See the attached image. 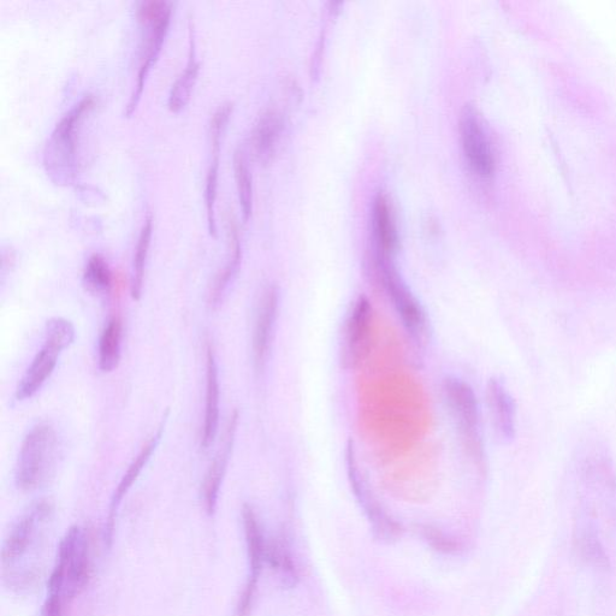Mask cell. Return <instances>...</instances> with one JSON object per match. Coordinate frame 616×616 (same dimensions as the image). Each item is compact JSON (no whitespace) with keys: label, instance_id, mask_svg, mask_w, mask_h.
Returning <instances> with one entry per match:
<instances>
[{"label":"cell","instance_id":"8992f818","mask_svg":"<svg viewBox=\"0 0 616 616\" xmlns=\"http://www.w3.org/2000/svg\"><path fill=\"white\" fill-rule=\"evenodd\" d=\"M377 269L382 277L385 290L393 301L396 312L413 337H420L426 328L422 305L396 270L393 259L376 257Z\"/></svg>","mask_w":616,"mask_h":616},{"label":"cell","instance_id":"4316f807","mask_svg":"<svg viewBox=\"0 0 616 616\" xmlns=\"http://www.w3.org/2000/svg\"><path fill=\"white\" fill-rule=\"evenodd\" d=\"M84 283L93 293H105L112 286V272L108 262L100 254L88 259L84 272Z\"/></svg>","mask_w":616,"mask_h":616},{"label":"cell","instance_id":"2e32d148","mask_svg":"<svg viewBox=\"0 0 616 616\" xmlns=\"http://www.w3.org/2000/svg\"><path fill=\"white\" fill-rule=\"evenodd\" d=\"M372 231L376 256L393 259L399 248V234L388 200L381 193L373 201Z\"/></svg>","mask_w":616,"mask_h":616},{"label":"cell","instance_id":"d6986e66","mask_svg":"<svg viewBox=\"0 0 616 616\" xmlns=\"http://www.w3.org/2000/svg\"><path fill=\"white\" fill-rule=\"evenodd\" d=\"M488 402L497 434L505 441L515 436V405L511 394L499 379L488 383Z\"/></svg>","mask_w":616,"mask_h":616},{"label":"cell","instance_id":"ac0fdd59","mask_svg":"<svg viewBox=\"0 0 616 616\" xmlns=\"http://www.w3.org/2000/svg\"><path fill=\"white\" fill-rule=\"evenodd\" d=\"M372 322V306L366 296L354 302L346 327V358L349 363L357 361L364 351Z\"/></svg>","mask_w":616,"mask_h":616},{"label":"cell","instance_id":"52a82bcc","mask_svg":"<svg viewBox=\"0 0 616 616\" xmlns=\"http://www.w3.org/2000/svg\"><path fill=\"white\" fill-rule=\"evenodd\" d=\"M460 135L471 169L484 179L493 176L496 165L493 146L478 112L471 105H466L461 111Z\"/></svg>","mask_w":616,"mask_h":616},{"label":"cell","instance_id":"83f0119b","mask_svg":"<svg viewBox=\"0 0 616 616\" xmlns=\"http://www.w3.org/2000/svg\"><path fill=\"white\" fill-rule=\"evenodd\" d=\"M45 341L61 348L62 351L69 348L75 341V328L73 323L61 317L50 319V321L46 323Z\"/></svg>","mask_w":616,"mask_h":616},{"label":"cell","instance_id":"4fadbf2b","mask_svg":"<svg viewBox=\"0 0 616 616\" xmlns=\"http://www.w3.org/2000/svg\"><path fill=\"white\" fill-rule=\"evenodd\" d=\"M239 413L235 411L231 414L227 431H225L223 446L218 450L215 460L212 461L209 470H207L203 489L204 505L206 513L212 517L215 515L218 506L219 493L223 484L225 472H227V466L233 450L236 429H238Z\"/></svg>","mask_w":616,"mask_h":616},{"label":"cell","instance_id":"484cf974","mask_svg":"<svg viewBox=\"0 0 616 616\" xmlns=\"http://www.w3.org/2000/svg\"><path fill=\"white\" fill-rule=\"evenodd\" d=\"M234 170L236 183H238L242 216H244V221L247 222L253 211V182L244 151L238 150L235 152Z\"/></svg>","mask_w":616,"mask_h":616},{"label":"cell","instance_id":"ba28073f","mask_svg":"<svg viewBox=\"0 0 616 616\" xmlns=\"http://www.w3.org/2000/svg\"><path fill=\"white\" fill-rule=\"evenodd\" d=\"M346 461L349 482H351L355 497H357L360 506L364 508L367 518H369L373 536L379 542L392 543L396 541L401 536V526L383 511L382 507L373 499L369 489L366 488L363 478L360 477L352 442L348 443Z\"/></svg>","mask_w":616,"mask_h":616},{"label":"cell","instance_id":"d4e9b609","mask_svg":"<svg viewBox=\"0 0 616 616\" xmlns=\"http://www.w3.org/2000/svg\"><path fill=\"white\" fill-rule=\"evenodd\" d=\"M152 233L153 218L151 215H148L145 219L144 225H142L138 244H136L134 254L132 296L133 299L136 301L141 299L142 288H144L145 268L148 251H150Z\"/></svg>","mask_w":616,"mask_h":616},{"label":"cell","instance_id":"603a6c76","mask_svg":"<svg viewBox=\"0 0 616 616\" xmlns=\"http://www.w3.org/2000/svg\"><path fill=\"white\" fill-rule=\"evenodd\" d=\"M229 233L231 242V253L227 264H225L224 268L218 272V275L215 278V282H213V286L210 292V305L212 307H217L221 305L224 293L227 292L230 282L233 281L235 275L238 274L241 265V242L239 238L238 228H236L234 221H230Z\"/></svg>","mask_w":616,"mask_h":616},{"label":"cell","instance_id":"5b68a950","mask_svg":"<svg viewBox=\"0 0 616 616\" xmlns=\"http://www.w3.org/2000/svg\"><path fill=\"white\" fill-rule=\"evenodd\" d=\"M242 523L247 547L248 577L236 604L235 616H250L256 601L260 574L266 561V542L256 512L250 505L242 508Z\"/></svg>","mask_w":616,"mask_h":616},{"label":"cell","instance_id":"8fae6325","mask_svg":"<svg viewBox=\"0 0 616 616\" xmlns=\"http://www.w3.org/2000/svg\"><path fill=\"white\" fill-rule=\"evenodd\" d=\"M233 104L227 103L219 106L215 115L212 116L210 134L212 145V159L206 175L205 205L207 225L210 235L217 238L216 200L218 188L219 154H221V139L225 124H227Z\"/></svg>","mask_w":616,"mask_h":616},{"label":"cell","instance_id":"9c48e42d","mask_svg":"<svg viewBox=\"0 0 616 616\" xmlns=\"http://www.w3.org/2000/svg\"><path fill=\"white\" fill-rule=\"evenodd\" d=\"M52 506L49 501H39L16 521L5 539L2 550V566H14L33 547L38 531L50 518Z\"/></svg>","mask_w":616,"mask_h":616},{"label":"cell","instance_id":"9a60e30c","mask_svg":"<svg viewBox=\"0 0 616 616\" xmlns=\"http://www.w3.org/2000/svg\"><path fill=\"white\" fill-rule=\"evenodd\" d=\"M62 352L61 348L44 341L43 348L35 355L32 364L29 365L25 375L17 385L15 394L17 401L33 398L44 387V384L49 381L53 371H55L59 355Z\"/></svg>","mask_w":616,"mask_h":616},{"label":"cell","instance_id":"7a4b0ae2","mask_svg":"<svg viewBox=\"0 0 616 616\" xmlns=\"http://www.w3.org/2000/svg\"><path fill=\"white\" fill-rule=\"evenodd\" d=\"M90 578V537L80 526L70 527L59 543L47 594L61 595L69 604L84 591Z\"/></svg>","mask_w":616,"mask_h":616},{"label":"cell","instance_id":"277c9868","mask_svg":"<svg viewBox=\"0 0 616 616\" xmlns=\"http://www.w3.org/2000/svg\"><path fill=\"white\" fill-rule=\"evenodd\" d=\"M443 388L466 446L476 458L483 459L481 417L475 392L469 383L458 377H447Z\"/></svg>","mask_w":616,"mask_h":616},{"label":"cell","instance_id":"cb8c5ba5","mask_svg":"<svg viewBox=\"0 0 616 616\" xmlns=\"http://www.w3.org/2000/svg\"><path fill=\"white\" fill-rule=\"evenodd\" d=\"M122 321L120 317H112L105 325L99 339L98 364L100 371L112 372L117 369L121 360Z\"/></svg>","mask_w":616,"mask_h":616},{"label":"cell","instance_id":"44dd1931","mask_svg":"<svg viewBox=\"0 0 616 616\" xmlns=\"http://www.w3.org/2000/svg\"><path fill=\"white\" fill-rule=\"evenodd\" d=\"M200 63L197 59V43H195L194 22L189 21V53L185 70L177 77L169 94V109L177 112L185 108L197 82Z\"/></svg>","mask_w":616,"mask_h":616},{"label":"cell","instance_id":"ffe728a7","mask_svg":"<svg viewBox=\"0 0 616 616\" xmlns=\"http://www.w3.org/2000/svg\"><path fill=\"white\" fill-rule=\"evenodd\" d=\"M283 128L282 117L274 109H269L259 117L252 133V148L258 161L269 163L274 157L278 140L281 138Z\"/></svg>","mask_w":616,"mask_h":616},{"label":"cell","instance_id":"5bb4252c","mask_svg":"<svg viewBox=\"0 0 616 616\" xmlns=\"http://www.w3.org/2000/svg\"><path fill=\"white\" fill-rule=\"evenodd\" d=\"M171 15H173V13L165 15L161 20L147 26L150 28V32H148L146 38L145 49L144 53H142L138 79H136L134 92L126 106V111H124V115L127 117L132 116L136 106L140 103L142 92H144L146 77L148 73H150L152 65L156 63L159 53L162 51L165 37H167Z\"/></svg>","mask_w":616,"mask_h":616},{"label":"cell","instance_id":"3957f363","mask_svg":"<svg viewBox=\"0 0 616 616\" xmlns=\"http://www.w3.org/2000/svg\"><path fill=\"white\" fill-rule=\"evenodd\" d=\"M57 435L49 424H38L22 442L15 471L16 487L22 491L37 489L49 475L55 462Z\"/></svg>","mask_w":616,"mask_h":616},{"label":"cell","instance_id":"6da1fadb","mask_svg":"<svg viewBox=\"0 0 616 616\" xmlns=\"http://www.w3.org/2000/svg\"><path fill=\"white\" fill-rule=\"evenodd\" d=\"M96 98L87 94L73 105L56 124L46 142L43 163L47 176L58 186L74 185L77 176V132L86 112L93 108Z\"/></svg>","mask_w":616,"mask_h":616},{"label":"cell","instance_id":"7c38bea8","mask_svg":"<svg viewBox=\"0 0 616 616\" xmlns=\"http://www.w3.org/2000/svg\"><path fill=\"white\" fill-rule=\"evenodd\" d=\"M163 431L164 425H162L157 431V434L150 438L145 446L142 447L138 456H136L132 464L129 465L126 473H124L121 482L118 483L114 495H112L108 520H106L104 531L105 544L108 548H111L112 542H114L118 509H120L124 497L127 496L134 483L138 481L141 472L144 471L148 461L151 460L153 453L156 452L158 444L162 440Z\"/></svg>","mask_w":616,"mask_h":616},{"label":"cell","instance_id":"f546056e","mask_svg":"<svg viewBox=\"0 0 616 616\" xmlns=\"http://www.w3.org/2000/svg\"><path fill=\"white\" fill-rule=\"evenodd\" d=\"M174 3L165 2V0H145L141 2L138 8V19L145 26H150L152 23L161 20L162 17L173 13Z\"/></svg>","mask_w":616,"mask_h":616},{"label":"cell","instance_id":"7402d4cb","mask_svg":"<svg viewBox=\"0 0 616 616\" xmlns=\"http://www.w3.org/2000/svg\"><path fill=\"white\" fill-rule=\"evenodd\" d=\"M266 562L276 572L284 589L296 588L299 571L286 538L278 537L266 543Z\"/></svg>","mask_w":616,"mask_h":616},{"label":"cell","instance_id":"f1b7e54d","mask_svg":"<svg viewBox=\"0 0 616 616\" xmlns=\"http://www.w3.org/2000/svg\"><path fill=\"white\" fill-rule=\"evenodd\" d=\"M420 535L428 542L431 548H434L436 552H440L446 555H456L461 552V544L456 542L454 538L449 537L446 533L435 529L431 526H423L420 529Z\"/></svg>","mask_w":616,"mask_h":616},{"label":"cell","instance_id":"4dcf8cb0","mask_svg":"<svg viewBox=\"0 0 616 616\" xmlns=\"http://www.w3.org/2000/svg\"><path fill=\"white\" fill-rule=\"evenodd\" d=\"M65 601L61 595L47 594L41 616H64Z\"/></svg>","mask_w":616,"mask_h":616},{"label":"cell","instance_id":"30bf717a","mask_svg":"<svg viewBox=\"0 0 616 616\" xmlns=\"http://www.w3.org/2000/svg\"><path fill=\"white\" fill-rule=\"evenodd\" d=\"M280 310V289L276 284L266 287L259 300L253 334V355L257 369L262 370L268 360L272 337Z\"/></svg>","mask_w":616,"mask_h":616},{"label":"cell","instance_id":"e0dca14e","mask_svg":"<svg viewBox=\"0 0 616 616\" xmlns=\"http://www.w3.org/2000/svg\"><path fill=\"white\" fill-rule=\"evenodd\" d=\"M219 390L218 369L215 353L211 346L206 348V402L203 432H201V448L210 449L218 432L219 425Z\"/></svg>","mask_w":616,"mask_h":616}]
</instances>
